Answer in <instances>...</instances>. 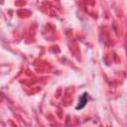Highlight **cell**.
Instances as JSON below:
<instances>
[{
  "label": "cell",
  "instance_id": "cell-1",
  "mask_svg": "<svg viewBox=\"0 0 127 127\" xmlns=\"http://www.w3.org/2000/svg\"><path fill=\"white\" fill-rule=\"evenodd\" d=\"M88 98H89V94H88L87 92H83V93L79 96L78 104L75 106V109H76V110L82 109V108L86 105V103H87V101H88Z\"/></svg>",
  "mask_w": 127,
  "mask_h": 127
}]
</instances>
